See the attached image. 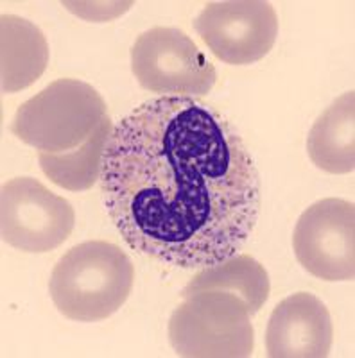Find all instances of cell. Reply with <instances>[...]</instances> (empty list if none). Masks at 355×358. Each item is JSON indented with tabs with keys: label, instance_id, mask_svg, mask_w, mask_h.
<instances>
[{
	"label": "cell",
	"instance_id": "obj_12",
	"mask_svg": "<svg viewBox=\"0 0 355 358\" xmlns=\"http://www.w3.org/2000/svg\"><path fill=\"white\" fill-rule=\"evenodd\" d=\"M204 290H223L244 299L251 313L265 305L271 292L270 274L260 262L248 255H233L212 267L201 268L196 276L187 283L181 297Z\"/></svg>",
	"mask_w": 355,
	"mask_h": 358
},
{
	"label": "cell",
	"instance_id": "obj_1",
	"mask_svg": "<svg viewBox=\"0 0 355 358\" xmlns=\"http://www.w3.org/2000/svg\"><path fill=\"white\" fill-rule=\"evenodd\" d=\"M99 181L124 242L172 267L233 257L258 219L249 149L225 115L196 97L149 99L115 124Z\"/></svg>",
	"mask_w": 355,
	"mask_h": 358
},
{
	"label": "cell",
	"instance_id": "obj_13",
	"mask_svg": "<svg viewBox=\"0 0 355 358\" xmlns=\"http://www.w3.org/2000/svg\"><path fill=\"white\" fill-rule=\"evenodd\" d=\"M113 124L108 115L90 138L78 149L67 152H40L41 172L49 178L50 183L70 192L90 190L102 172V158L110 138Z\"/></svg>",
	"mask_w": 355,
	"mask_h": 358
},
{
	"label": "cell",
	"instance_id": "obj_9",
	"mask_svg": "<svg viewBox=\"0 0 355 358\" xmlns=\"http://www.w3.org/2000/svg\"><path fill=\"white\" fill-rule=\"evenodd\" d=\"M334 326L325 303L309 292H296L274 306L265 330L271 358H325L330 355Z\"/></svg>",
	"mask_w": 355,
	"mask_h": 358
},
{
	"label": "cell",
	"instance_id": "obj_2",
	"mask_svg": "<svg viewBox=\"0 0 355 358\" xmlns=\"http://www.w3.org/2000/svg\"><path fill=\"white\" fill-rule=\"evenodd\" d=\"M135 267L118 245L88 241L74 245L54 265L49 292L57 312L70 321L97 322L126 303Z\"/></svg>",
	"mask_w": 355,
	"mask_h": 358
},
{
	"label": "cell",
	"instance_id": "obj_8",
	"mask_svg": "<svg viewBox=\"0 0 355 358\" xmlns=\"http://www.w3.org/2000/svg\"><path fill=\"white\" fill-rule=\"evenodd\" d=\"M194 27L217 59L237 66L260 62L278 38L277 11L264 0L209 2Z\"/></svg>",
	"mask_w": 355,
	"mask_h": 358
},
{
	"label": "cell",
	"instance_id": "obj_10",
	"mask_svg": "<svg viewBox=\"0 0 355 358\" xmlns=\"http://www.w3.org/2000/svg\"><path fill=\"white\" fill-rule=\"evenodd\" d=\"M0 79L2 92L15 94L29 88L49 65V43L38 25L17 15L0 18Z\"/></svg>",
	"mask_w": 355,
	"mask_h": 358
},
{
	"label": "cell",
	"instance_id": "obj_3",
	"mask_svg": "<svg viewBox=\"0 0 355 358\" xmlns=\"http://www.w3.org/2000/svg\"><path fill=\"white\" fill-rule=\"evenodd\" d=\"M106 117V102L94 86L65 78L20 104L11 133L40 152H67L83 145Z\"/></svg>",
	"mask_w": 355,
	"mask_h": 358
},
{
	"label": "cell",
	"instance_id": "obj_4",
	"mask_svg": "<svg viewBox=\"0 0 355 358\" xmlns=\"http://www.w3.org/2000/svg\"><path fill=\"white\" fill-rule=\"evenodd\" d=\"M253 313L235 294L204 290L183 297L169 319V342L178 357L246 358L255 348Z\"/></svg>",
	"mask_w": 355,
	"mask_h": 358
},
{
	"label": "cell",
	"instance_id": "obj_5",
	"mask_svg": "<svg viewBox=\"0 0 355 358\" xmlns=\"http://www.w3.org/2000/svg\"><path fill=\"white\" fill-rule=\"evenodd\" d=\"M131 72L147 92L174 97H203L217 70L194 40L178 27H153L131 47Z\"/></svg>",
	"mask_w": 355,
	"mask_h": 358
},
{
	"label": "cell",
	"instance_id": "obj_6",
	"mask_svg": "<svg viewBox=\"0 0 355 358\" xmlns=\"http://www.w3.org/2000/svg\"><path fill=\"white\" fill-rule=\"evenodd\" d=\"M76 226L72 204L33 178H15L0 194V235L24 252H49L69 241Z\"/></svg>",
	"mask_w": 355,
	"mask_h": 358
},
{
	"label": "cell",
	"instance_id": "obj_7",
	"mask_svg": "<svg viewBox=\"0 0 355 358\" xmlns=\"http://www.w3.org/2000/svg\"><path fill=\"white\" fill-rule=\"evenodd\" d=\"M296 260L323 281H351L355 276V204L321 199L300 215L293 233Z\"/></svg>",
	"mask_w": 355,
	"mask_h": 358
},
{
	"label": "cell",
	"instance_id": "obj_11",
	"mask_svg": "<svg viewBox=\"0 0 355 358\" xmlns=\"http://www.w3.org/2000/svg\"><path fill=\"white\" fill-rule=\"evenodd\" d=\"M307 152L316 167L328 174H350L355 169V92L335 99L310 127Z\"/></svg>",
	"mask_w": 355,
	"mask_h": 358
}]
</instances>
